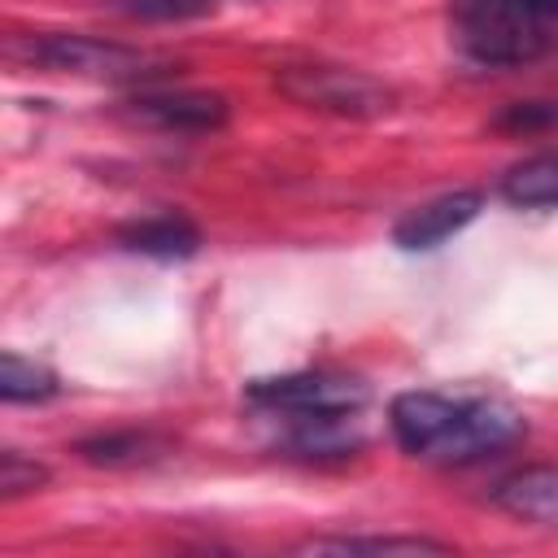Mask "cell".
<instances>
[{
    "instance_id": "cell-10",
    "label": "cell",
    "mask_w": 558,
    "mask_h": 558,
    "mask_svg": "<svg viewBox=\"0 0 558 558\" xmlns=\"http://www.w3.org/2000/svg\"><path fill=\"white\" fill-rule=\"evenodd\" d=\"M493 501L514 519L558 527V466L545 462V466H523V471L506 475L493 488Z\"/></svg>"
},
{
    "instance_id": "cell-4",
    "label": "cell",
    "mask_w": 558,
    "mask_h": 558,
    "mask_svg": "<svg viewBox=\"0 0 558 558\" xmlns=\"http://www.w3.org/2000/svg\"><path fill=\"white\" fill-rule=\"evenodd\" d=\"M275 87L305 109L340 118H379L392 109V92L379 78L331 61H288L275 70Z\"/></svg>"
},
{
    "instance_id": "cell-17",
    "label": "cell",
    "mask_w": 558,
    "mask_h": 558,
    "mask_svg": "<svg viewBox=\"0 0 558 558\" xmlns=\"http://www.w3.org/2000/svg\"><path fill=\"white\" fill-rule=\"evenodd\" d=\"M501 131H541V126H558V92L554 96H536V100H514L497 113Z\"/></svg>"
},
{
    "instance_id": "cell-11",
    "label": "cell",
    "mask_w": 558,
    "mask_h": 558,
    "mask_svg": "<svg viewBox=\"0 0 558 558\" xmlns=\"http://www.w3.org/2000/svg\"><path fill=\"white\" fill-rule=\"evenodd\" d=\"M501 196L519 209H558V153H536L506 170Z\"/></svg>"
},
{
    "instance_id": "cell-13",
    "label": "cell",
    "mask_w": 558,
    "mask_h": 558,
    "mask_svg": "<svg viewBox=\"0 0 558 558\" xmlns=\"http://www.w3.org/2000/svg\"><path fill=\"white\" fill-rule=\"evenodd\" d=\"M305 554H445V541L432 536H318L301 545Z\"/></svg>"
},
{
    "instance_id": "cell-16",
    "label": "cell",
    "mask_w": 558,
    "mask_h": 558,
    "mask_svg": "<svg viewBox=\"0 0 558 558\" xmlns=\"http://www.w3.org/2000/svg\"><path fill=\"white\" fill-rule=\"evenodd\" d=\"M39 484H48V466L44 462H35V458H26L17 449L0 453V493H4V501L22 497V493H35Z\"/></svg>"
},
{
    "instance_id": "cell-3",
    "label": "cell",
    "mask_w": 558,
    "mask_h": 558,
    "mask_svg": "<svg viewBox=\"0 0 558 558\" xmlns=\"http://www.w3.org/2000/svg\"><path fill=\"white\" fill-rule=\"evenodd\" d=\"M9 57L52 70V74H74V78H100V83H144L161 78L174 70L166 52L135 48V44H113V39H92V35H13Z\"/></svg>"
},
{
    "instance_id": "cell-9",
    "label": "cell",
    "mask_w": 558,
    "mask_h": 558,
    "mask_svg": "<svg viewBox=\"0 0 558 558\" xmlns=\"http://www.w3.org/2000/svg\"><path fill=\"white\" fill-rule=\"evenodd\" d=\"M118 244L131 248V253L157 257V262H183L201 248V231L183 214H148V218H135V222H122Z\"/></svg>"
},
{
    "instance_id": "cell-6",
    "label": "cell",
    "mask_w": 558,
    "mask_h": 558,
    "mask_svg": "<svg viewBox=\"0 0 558 558\" xmlns=\"http://www.w3.org/2000/svg\"><path fill=\"white\" fill-rule=\"evenodd\" d=\"M480 209H484V192H475V187L445 192V196L423 201V205H414L410 214H401L397 227H392V244L405 248V253L436 248V244H445L449 235H458L466 222H475Z\"/></svg>"
},
{
    "instance_id": "cell-2",
    "label": "cell",
    "mask_w": 558,
    "mask_h": 558,
    "mask_svg": "<svg viewBox=\"0 0 558 558\" xmlns=\"http://www.w3.org/2000/svg\"><path fill=\"white\" fill-rule=\"evenodd\" d=\"M453 39L480 65H523L558 44V0H453Z\"/></svg>"
},
{
    "instance_id": "cell-1",
    "label": "cell",
    "mask_w": 558,
    "mask_h": 558,
    "mask_svg": "<svg viewBox=\"0 0 558 558\" xmlns=\"http://www.w3.org/2000/svg\"><path fill=\"white\" fill-rule=\"evenodd\" d=\"M392 440L423 462L462 466L501 453L523 440V418L493 397H449V392H397L388 405Z\"/></svg>"
},
{
    "instance_id": "cell-5",
    "label": "cell",
    "mask_w": 558,
    "mask_h": 558,
    "mask_svg": "<svg viewBox=\"0 0 558 558\" xmlns=\"http://www.w3.org/2000/svg\"><path fill=\"white\" fill-rule=\"evenodd\" d=\"M244 397L262 414H357L366 405V384L336 371H296L253 379Z\"/></svg>"
},
{
    "instance_id": "cell-15",
    "label": "cell",
    "mask_w": 558,
    "mask_h": 558,
    "mask_svg": "<svg viewBox=\"0 0 558 558\" xmlns=\"http://www.w3.org/2000/svg\"><path fill=\"white\" fill-rule=\"evenodd\" d=\"M148 449H157V440L144 436V432H113V436H92V440L78 445V453L87 462H105V466L140 462V458H148Z\"/></svg>"
},
{
    "instance_id": "cell-12",
    "label": "cell",
    "mask_w": 558,
    "mask_h": 558,
    "mask_svg": "<svg viewBox=\"0 0 558 558\" xmlns=\"http://www.w3.org/2000/svg\"><path fill=\"white\" fill-rule=\"evenodd\" d=\"M57 392H61V379H57L52 366H44L35 357H22L13 349L0 353V397L9 405H17V401H48Z\"/></svg>"
},
{
    "instance_id": "cell-7",
    "label": "cell",
    "mask_w": 558,
    "mask_h": 558,
    "mask_svg": "<svg viewBox=\"0 0 558 558\" xmlns=\"http://www.w3.org/2000/svg\"><path fill=\"white\" fill-rule=\"evenodd\" d=\"M122 113L157 131H218L227 122V100L218 92H140Z\"/></svg>"
},
{
    "instance_id": "cell-8",
    "label": "cell",
    "mask_w": 558,
    "mask_h": 558,
    "mask_svg": "<svg viewBox=\"0 0 558 558\" xmlns=\"http://www.w3.org/2000/svg\"><path fill=\"white\" fill-rule=\"evenodd\" d=\"M283 449L296 458H344L362 449V432L353 414H279Z\"/></svg>"
},
{
    "instance_id": "cell-14",
    "label": "cell",
    "mask_w": 558,
    "mask_h": 558,
    "mask_svg": "<svg viewBox=\"0 0 558 558\" xmlns=\"http://www.w3.org/2000/svg\"><path fill=\"white\" fill-rule=\"evenodd\" d=\"M105 9L135 22H192L214 13V0H105Z\"/></svg>"
}]
</instances>
